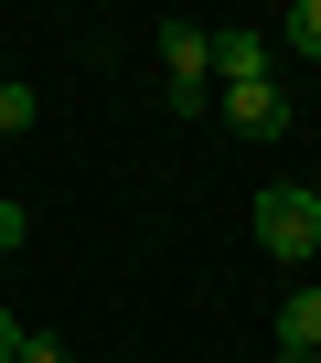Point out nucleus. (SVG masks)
Wrapping results in <instances>:
<instances>
[{
  "instance_id": "9d476101",
  "label": "nucleus",
  "mask_w": 321,
  "mask_h": 363,
  "mask_svg": "<svg viewBox=\"0 0 321 363\" xmlns=\"http://www.w3.org/2000/svg\"><path fill=\"white\" fill-rule=\"evenodd\" d=\"M0 363H22V320L11 310H0Z\"/></svg>"
},
{
  "instance_id": "0eeeda50",
  "label": "nucleus",
  "mask_w": 321,
  "mask_h": 363,
  "mask_svg": "<svg viewBox=\"0 0 321 363\" xmlns=\"http://www.w3.org/2000/svg\"><path fill=\"white\" fill-rule=\"evenodd\" d=\"M33 118H43V96H33V86H22V75H0V139H22V128H33Z\"/></svg>"
},
{
  "instance_id": "9b49d317",
  "label": "nucleus",
  "mask_w": 321,
  "mask_h": 363,
  "mask_svg": "<svg viewBox=\"0 0 321 363\" xmlns=\"http://www.w3.org/2000/svg\"><path fill=\"white\" fill-rule=\"evenodd\" d=\"M268 363H321V352H268Z\"/></svg>"
},
{
  "instance_id": "6e6552de",
  "label": "nucleus",
  "mask_w": 321,
  "mask_h": 363,
  "mask_svg": "<svg viewBox=\"0 0 321 363\" xmlns=\"http://www.w3.org/2000/svg\"><path fill=\"white\" fill-rule=\"evenodd\" d=\"M22 235H33V214H22V203H11V193H0V257H11V246H22Z\"/></svg>"
},
{
  "instance_id": "39448f33",
  "label": "nucleus",
  "mask_w": 321,
  "mask_h": 363,
  "mask_svg": "<svg viewBox=\"0 0 321 363\" xmlns=\"http://www.w3.org/2000/svg\"><path fill=\"white\" fill-rule=\"evenodd\" d=\"M278 352H321V289H289L278 299Z\"/></svg>"
},
{
  "instance_id": "1a4fd4ad",
  "label": "nucleus",
  "mask_w": 321,
  "mask_h": 363,
  "mask_svg": "<svg viewBox=\"0 0 321 363\" xmlns=\"http://www.w3.org/2000/svg\"><path fill=\"white\" fill-rule=\"evenodd\" d=\"M22 363H65V342L54 331H22Z\"/></svg>"
},
{
  "instance_id": "7ed1b4c3",
  "label": "nucleus",
  "mask_w": 321,
  "mask_h": 363,
  "mask_svg": "<svg viewBox=\"0 0 321 363\" xmlns=\"http://www.w3.org/2000/svg\"><path fill=\"white\" fill-rule=\"evenodd\" d=\"M214 118H225L236 139H289V128H300V118H289V86H278V75H268V86H225V96H214Z\"/></svg>"
},
{
  "instance_id": "f257e3e1",
  "label": "nucleus",
  "mask_w": 321,
  "mask_h": 363,
  "mask_svg": "<svg viewBox=\"0 0 321 363\" xmlns=\"http://www.w3.org/2000/svg\"><path fill=\"white\" fill-rule=\"evenodd\" d=\"M257 257H278V267H310L321 257V193H310V182H268V193H257Z\"/></svg>"
},
{
  "instance_id": "f8f14e48",
  "label": "nucleus",
  "mask_w": 321,
  "mask_h": 363,
  "mask_svg": "<svg viewBox=\"0 0 321 363\" xmlns=\"http://www.w3.org/2000/svg\"><path fill=\"white\" fill-rule=\"evenodd\" d=\"M0 267H11V257H0Z\"/></svg>"
},
{
  "instance_id": "423d86ee",
  "label": "nucleus",
  "mask_w": 321,
  "mask_h": 363,
  "mask_svg": "<svg viewBox=\"0 0 321 363\" xmlns=\"http://www.w3.org/2000/svg\"><path fill=\"white\" fill-rule=\"evenodd\" d=\"M278 43H289V54H310V65H321V0H289V11H278Z\"/></svg>"
},
{
  "instance_id": "f03ea898",
  "label": "nucleus",
  "mask_w": 321,
  "mask_h": 363,
  "mask_svg": "<svg viewBox=\"0 0 321 363\" xmlns=\"http://www.w3.org/2000/svg\"><path fill=\"white\" fill-rule=\"evenodd\" d=\"M160 75H172V96H214V33L204 22H160Z\"/></svg>"
},
{
  "instance_id": "20e7f679",
  "label": "nucleus",
  "mask_w": 321,
  "mask_h": 363,
  "mask_svg": "<svg viewBox=\"0 0 321 363\" xmlns=\"http://www.w3.org/2000/svg\"><path fill=\"white\" fill-rule=\"evenodd\" d=\"M278 65H268V33H214V96L225 86H268Z\"/></svg>"
}]
</instances>
